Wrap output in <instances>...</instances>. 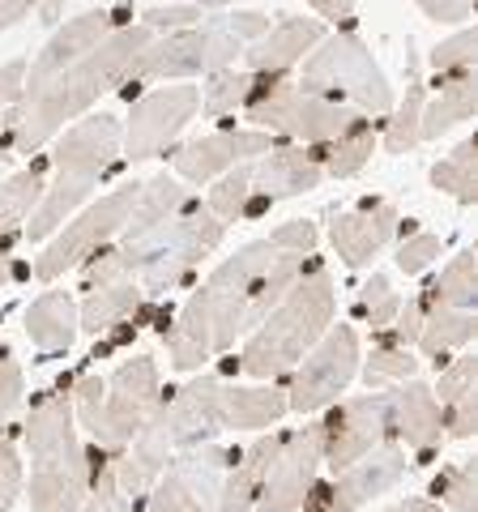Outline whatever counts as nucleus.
<instances>
[{
	"mask_svg": "<svg viewBox=\"0 0 478 512\" xmlns=\"http://www.w3.org/2000/svg\"><path fill=\"white\" fill-rule=\"evenodd\" d=\"M316 248V227L308 218L282 222L274 235L244 244L227 256L210 278H205L175 316V325L163 329L167 359L175 372H197L222 350H231L235 338H244L274 312V303L291 291L295 278L308 269Z\"/></svg>",
	"mask_w": 478,
	"mask_h": 512,
	"instance_id": "obj_1",
	"label": "nucleus"
},
{
	"mask_svg": "<svg viewBox=\"0 0 478 512\" xmlns=\"http://www.w3.org/2000/svg\"><path fill=\"white\" fill-rule=\"evenodd\" d=\"M150 43H154V35L141 22L116 26L94 52L69 64L65 73H56L52 82H43L39 90H26L9 116V150L13 154L43 150L56 133H65V124L82 120L86 111L99 103V94L129 82L141 52H146Z\"/></svg>",
	"mask_w": 478,
	"mask_h": 512,
	"instance_id": "obj_2",
	"label": "nucleus"
},
{
	"mask_svg": "<svg viewBox=\"0 0 478 512\" xmlns=\"http://www.w3.org/2000/svg\"><path fill=\"white\" fill-rule=\"evenodd\" d=\"M120 137H124V124L116 116H107V111L82 116L65 128V137L52 150V184H43L35 214L22 227L30 244L52 239L90 201V192L120 163Z\"/></svg>",
	"mask_w": 478,
	"mask_h": 512,
	"instance_id": "obj_3",
	"label": "nucleus"
},
{
	"mask_svg": "<svg viewBox=\"0 0 478 512\" xmlns=\"http://www.w3.org/2000/svg\"><path fill=\"white\" fill-rule=\"evenodd\" d=\"M22 448L30 457V512H82L94 457L77 440L73 393L56 389L30 406Z\"/></svg>",
	"mask_w": 478,
	"mask_h": 512,
	"instance_id": "obj_4",
	"label": "nucleus"
},
{
	"mask_svg": "<svg viewBox=\"0 0 478 512\" xmlns=\"http://www.w3.org/2000/svg\"><path fill=\"white\" fill-rule=\"evenodd\" d=\"M333 312H338V291H333L329 269L321 261H308L291 291L274 303V312L248 333L239 372L252 380H278L295 372V363L325 338Z\"/></svg>",
	"mask_w": 478,
	"mask_h": 512,
	"instance_id": "obj_5",
	"label": "nucleus"
},
{
	"mask_svg": "<svg viewBox=\"0 0 478 512\" xmlns=\"http://www.w3.org/2000/svg\"><path fill=\"white\" fill-rule=\"evenodd\" d=\"M222 235H227V222H218L205 201L188 197L167 222H158L150 231H137V235H120V244H111V248H116L124 274L141 291L167 295L171 286H180L222 244Z\"/></svg>",
	"mask_w": 478,
	"mask_h": 512,
	"instance_id": "obj_6",
	"label": "nucleus"
},
{
	"mask_svg": "<svg viewBox=\"0 0 478 512\" xmlns=\"http://www.w3.org/2000/svg\"><path fill=\"white\" fill-rule=\"evenodd\" d=\"M158 402H163V384H158V363L150 355H133L111 376H82L73 384V419L107 453H120Z\"/></svg>",
	"mask_w": 478,
	"mask_h": 512,
	"instance_id": "obj_7",
	"label": "nucleus"
},
{
	"mask_svg": "<svg viewBox=\"0 0 478 512\" xmlns=\"http://www.w3.org/2000/svg\"><path fill=\"white\" fill-rule=\"evenodd\" d=\"M265 30H269V18L252 9H235L201 26L171 30V35L154 39L141 52L129 82H167V77H201V73L210 77L218 69H235L244 47L257 43Z\"/></svg>",
	"mask_w": 478,
	"mask_h": 512,
	"instance_id": "obj_8",
	"label": "nucleus"
},
{
	"mask_svg": "<svg viewBox=\"0 0 478 512\" xmlns=\"http://www.w3.org/2000/svg\"><path fill=\"white\" fill-rule=\"evenodd\" d=\"M299 90L321 94L329 103L342 107H359L368 116H389L393 111V86L389 77L380 73V64L372 60L368 43L359 35H325L321 43L308 52L304 73H299Z\"/></svg>",
	"mask_w": 478,
	"mask_h": 512,
	"instance_id": "obj_9",
	"label": "nucleus"
},
{
	"mask_svg": "<svg viewBox=\"0 0 478 512\" xmlns=\"http://www.w3.org/2000/svg\"><path fill=\"white\" fill-rule=\"evenodd\" d=\"M244 107H248L252 128L295 137V141H304V146H325V141H338L355 124H363L355 107H342V103L321 99V94L299 90L286 73L257 77V90H252V99Z\"/></svg>",
	"mask_w": 478,
	"mask_h": 512,
	"instance_id": "obj_10",
	"label": "nucleus"
},
{
	"mask_svg": "<svg viewBox=\"0 0 478 512\" xmlns=\"http://www.w3.org/2000/svg\"><path fill=\"white\" fill-rule=\"evenodd\" d=\"M137 188L141 184H120L116 192H107V197L94 201L90 210L73 214L65 227L56 231L52 244H43V252L35 256V269H30V274H35L39 282H56V278H65V269L82 265L86 256L107 248L111 239L124 231V222H129L133 201H137Z\"/></svg>",
	"mask_w": 478,
	"mask_h": 512,
	"instance_id": "obj_11",
	"label": "nucleus"
},
{
	"mask_svg": "<svg viewBox=\"0 0 478 512\" xmlns=\"http://www.w3.org/2000/svg\"><path fill=\"white\" fill-rule=\"evenodd\" d=\"M359 333L350 325H329L304 359L295 363L291 384H286V410L316 414L338 402V393L359 376Z\"/></svg>",
	"mask_w": 478,
	"mask_h": 512,
	"instance_id": "obj_12",
	"label": "nucleus"
},
{
	"mask_svg": "<svg viewBox=\"0 0 478 512\" xmlns=\"http://www.w3.org/2000/svg\"><path fill=\"white\" fill-rule=\"evenodd\" d=\"M231 457H235L231 448H222L214 440L171 453L163 474H158L154 487L146 491L150 495L146 512H210L222 478H227Z\"/></svg>",
	"mask_w": 478,
	"mask_h": 512,
	"instance_id": "obj_13",
	"label": "nucleus"
},
{
	"mask_svg": "<svg viewBox=\"0 0 478 512\" xmlns=\"http://www.w3.org/2000/svg\"><path fill=\"white\" fill-rule=\"evenodd\" d=\"M321 431H325V461L333 466V474H338L350 461L372 453L376 444L393 440V393L368 389L363 397L338 402L321 419Z\"/></svg>",
	"mask_w": 478,
	"mask_h": 512,
	"instance_id": "obj_14",
	"label": "nucleus"
},
{
	"mask_svg": "<svg viewBox=\"0 0 478 512\" xmlns=\"http://www.w3.org/2000/svg\"><path fill=\"white\" fill-rule=\"evenodd\" d=\"M325 461V431L321 419L282 436V448L274 466L265 470L261 491H257V512H299L316 487V470Z\"/></svg>",
	"mask_w": 478,
	"mask_h": 512,
	"instance_id": "obj_15",
	"label": "nucleus"
},
{
	"mask_svg": "<svg viewBox=\"0 0 478 512\" xmlns=\"http://www.w3.org/2000/svg\"><path fill=\"white\" fill-rule=\"evenodd\" d=\"M197 107H201L197 86H167V90H150L146 99H137L129 124H124V137H120L124 158H133V163L158 158L188 128Z\"/></svg>",
	"mask_w": 478,
	"mask_h": 512,
	"instance_id": "obj_16",
	"label": "nucleus"
},
{
	"mask_svg": "<svg viewBox=\"0 0 478 512\" xmlns=\"http://www.w3.org/2000/svg\"><path fill=\"white\" fill-rule=\"evenodd\" d=\"M321 180H325V171L316 167V158H312L308 146H274V150H265L257 163H252V197H248L244 218L265 214L274 201L304 197V192L321 188Z\"/></svg>",
	"mask_w": 478,
	"mask_h": 512,
	"instance_id": "obj_17",
	"label": "nucleus"
},
{
	"mask_svg": "<svg viewBox=\"0 0 478 512\" xmlns=\"http://www.w3.org/2000/svg\"><path fill=\"white\" fill-rule=\"evenodd\" d=\"M274 146H278L274 133H261V128H227V133L188 141V146L175 154V175H180L184 184H210L222 171L252 163V158H261Z\"/></svg>",
	"mask_w": 478,
	"mask_h": 512,
	"instance_id": "obj_18",
	"label": "nucleus"
},
{
	"mask_svg": "<svg viewBox=\"0 0 478 512\" xmlns=\"http://www.w3.org/2000/svg\"><path fill=\"white\" fill-rule=\"evenodd\" d=\"M406 448L397 440L376 444L372 453H363L359 461H350L346 470H338V478L329 483V504L325 512H359L363 504H372L376 495L393 491L406 478Z\"/></svg>",
	"mask_w": 478,
	"mask_h": 512,
	"instance_id": "obj_19",
	"label": "nucleus"
},
{
	"mask_svg": "<svg viewBox=\"0 0 478 512\" xmlns=\"http://www.w3.org/2000/svg\"><path fill=\"white\" fill-rule=\"evenodd\" d=\"M163 414H167L175 453L214 440L227 427V384L218 376L188 380L184 389H175V397H163Z\"/></svg>",
	"mask_w": 478,
	"mask_h": 512,
	"instance_id": "obj_20",
	"label": "nucleus"
},
{
	"mask_svg": "<svg viewBox=\"0 0 478 512\" xmlns=\"http://www.w3.org/2000/svg\"><path fill=\"white\" fill-rule=\"evenodd\" d=\"M111 30H116V18H111V9H86L69 18L65 26L56 30L52 39L43 43V52L26 64V77H22V94L26 90H39L43 82H52L56 73H65L69 64H77L86 52H94Z\"/></svg>",
	"mask_w": 478,
	"mask_h": 512,
	"instance_id": "obj_21",
	"label": "nucleus"
},
{
	"mask_svg": "<svg viewBox=\"0 0 478 512\" xmlns=\"http://www.w3.org/2000/svg\"><path fill=\"white\" fill-rule=\"evenodd\" d=\"M397 231V205L393 201H363L359 210L338 214L329 222V244L350 269H363L393 239Z\"/></svg>",
	"mask_w": 478,
	"mask_h": 512,
	"instance_id": "obj_22",
	"label": "nucleus"
},
{
	"mask_svg": "<svg viewBox=\"0 0 478 512\" xmlns=\"http://www.w3.org/2000/svg\"><path fill=\"white\" fill-rule=\"evenodd\" d=\"M321 39H325L321 18H282L278 26H269L257 43L244 47L248 73L282 77L286 69H295V64L304 60Z\"/></svg>",
	"mask_w": 478,
	"mask_h": 512,
	"instance_id": "obj_23",
	"label": "nucleus"
},
{
	"mask_svg": "<svg viewBox=\"0 0 478 512\" xmlns=\"http://www.w3.org/2000/svg\"><path fill=\"white\" fill-rule=\"evenodd\" d=\"M278 448H282V436L269 431V436L252 440L244 453H235L231 466H227V478H222V487H218L214 504H210V512H257L261 478H265L269 466H274Z\"/></svg>",
	"mask_w": 478,
	"mask_h": 512,
	"instance_id": "obj_24",
	"label": "nucleus"
},
{
	"mask_svg": "<svg viewBox=\"0 0 478 512\" xmlns=\"http://www.w3.org/2000/svg\"><path fill=\"white\" fill-rule=\"evenodd\" d=\"M444 436L440 423V402L432 393V384L406 380L402 389H393V440L414 453H432Z\"/></svg>",
	"mask_w": 478,
	"mask_h": 512,
	"instance_id": "obj_25",
	"label": "nucleus"
},
{
	"mask_svg": "<svg viewBox=\"0 0 478 512\" xmlns=\"http://www.w3.org/2000/svg\"><path fill=\"white\" fill-rule=\"evenodd\" d=\"M474 384H478L474 355H457V359L444 363L440 389H432V393L440 402V423H444V436L449 440H470L474 436V427H478V393H474Z\"/></svg>",
	"mask_w": 478,
	"mask_h": 512,
	"instance_id": "obj_26",
	"label": "nucleus"
},
{
	"mask_svg": "<svg viewBox=\"0 0 478 512\" xmlns=\"http://www.w3.org/2000/svg\"><path fill=\"white\" fill-rule=\"evenodd\" d=\"M77 299L69 291H43L35 303L26 308V338L43 355L69 350L77 338Z\"/></svg>",
	"mask_w": 478,
	"mask_h": 512,
	"instance_id": "obj_27",
	"label": "nucleus"
},
{
	"mask_svg": "<svg viewBox=\"0 0 478 512\" xmlns=\"http://www.w3.org/2000/svg\"><path fill=\"white\" fill-rule=\"evenodd\" d=\"M43 184H47L43 163H30L22 171H13L9 180H0V248H9L22 235L26 218L35 214V205L43 197Z\"/></svg>",
	"mask_w": 478,
	"mask_h": 512,
	"instance_id": "obj_28",
	"label": "nucleus"
},
{
	"mask_svg": "<svg viewBox=\"0 0 478 512\" xmlns=\"http://www.w3.org/2000/svg\"><path fill=\"white\" fill-rule=\"evenodd\" d=\"M470 338H474V308H436V303L427 308L423 303V325H419L414 346H419L436 367L444 363V355L470 346Z\"/></svg>",
	"mask_w": 478,
	"mask_h": 512,
	"instance_id": "obj_29",
	"label": "nucleus"
},
{
	"mask_svg": "<svg viewBox=\"0 0 478 512\" xmlns=\"http://www.w3.org/2000/svg\"><path fill=\"white\" fill-rule=\"evenodd\" d=\"M286 410V389L274 380L265 384H252V389H231L227 384V427L235 431H261V427H274Z\"/></svg>",
	"mask_w": 478,
	"mask_h": 512,
	"instance_id": "obj_30",
	"label": "nucleus"
},
{
	"mask_svg": "<svg viewBox=\"0 0 478 512\" xmlns=\"http://www.w3.org/2000/svg\"><path fill=\"white\" fill-rule=\"evenodd\" d=\"M478 107V82H474V69L470 73H453L444 77L440 86V99L432 107H423V124H419V141H432L440 133H449L461 120H470Z\"/></svg>",
	"mask_w": 478,
	"mask_h": 512,
	"instance_id": "obj_31",
	"label": "nucleus"
},
{
	"mask_svg": "<svg viewBox=\"0 0 478 512\" xmlns=\"http://www.w3.org/2000/svg\"><path fill=\"white\" fill-rule=\"evenodd\" d=\"M188 197H193V192L184 188L180 175H167V171L154 175V180H146L137 188L133 214H129V222H124L120 235H137V231H150V227H158V222H167Z\"/></svg>",
	"mask_w": 478,
	"mask_h": 512,
	"instance_id": "obj_32",
	"label": "nucleus"
},
{
	"mask_svg": "<svg viewBox=\"0 0 478 512\" xmlns=\"http://www.w3.org/2000/svg\"><path fill=\"white\" fill-rule=\"evenodd\" d=\"M141 308V286L137 282H111V286H99V291H86L82 308H77V329L86 333H107L111 325L129 320L133 312Z\"/></svg>",
	"mask_w": 478,
	"mask_h": 512,
	"instance_id": "obj_33",
	"label": "nucleus"
},
{
	"mask_svg": "<svg viewBox=\"0 0 478 512\" xmlns=\"http://www.w3.org/2000/svg\"><path fill=\"white\" fill-rule=\"evenodd\" d=\"M474 299H478V256L474 248H466L440 269V278L423 291V303L427 308L432 303L436 308H474Z\"/></svg>",
	"mask_w": 478,
	"mask_h": 512,
	"instance_id": "obj_34",
	"label": "nucleus"
},
{
	"mask_svg": "<svg viewBox=\"0 0 478 512\" xmlns=\"http://www.w3.org/2000/svg\"><path fill=\"white\" fill-rule=\"evenodd\" d=\"M316 167H321L325 175H333V180H346V175H359L363 167H368V158L376 150V133L368 124H355L346 137L338 141H325V146H308Z\"/></svg>",
	"mask_w": 478,
	"mask_h": 512,
	"instance_id": "obj_35",
	"label": "nucleus"
},
{
	"mask_svg": "<svg viewBox=\"0 0 478 512\" xmlns=\"http://www.w3.org/2000/svg\"><path fill=\"white\" fill-rule=\"evenodd\" d=\"M432 184L444 188L461 205L478 201V137H466L449 158H440L432 167Z\"/></svg>",
	"mask_w": 478,
	"mask_h": 512,
	"instance_id": "obj_36",
	"label": "nucleus"
},
{
	"mask_svg": "<svg viewBox=\"0 0 478 512\" xmlns=\"http://www.w3.org/2000/svg\"><path fill=\"white\" fill-rule=\"evenodd\" d=\"M257 77L261 73H248V69H218L210 73V82L201 90V111L205 116H231L235 107H244L257 90Z\"/></svg>",
	"mask_w": 478,
	"mask_h": 512,
	"instance_id": "obj_37",
	"label": "nucleus"
},
{
	"mask_svg": "<svg viewBox=\"0 0 478 512\" xmlns=\"http://www.w3.org/2000/svg\"><path fill=\"white\" fill-rule=\"evenodd\" d=\"M419 124H423V77H419V69H410L406 99L393 111V120L385 128V150L389 154H410L414 146H419Z\"/></svg>",
	"mask_w": 478,
	"mask_h": 512,
	"instance_id": "obj_38",
	"label": "nucleus"
},
{
	"mask_svg": "<svg viewBox=\"0 0 478 512\" xmlns=\"http://www.w3.org/2000/svg\"><path fill=\"white\" fill-rule=\"evenodd\" d=\"M248 197H252V163H239L218 175V184L210 188L205 205H210V214L218 222H239L248 210Z\"/></svg>",
	"mask_w": 478,
	"mask_h": 512,
	"instance_id": "obj_39",
	"label": "nucleus"
},
{
	"mask_svg": "<svg viewBox=\"0 0 478 512\" xmlns=\"http://www.w3.org/2000/svg\"><path fill=\"white\" fill-rule=\"evenodd\" d=\"M414 372H419V359L406 346H376L368 359H359V376L368 389H385L393 380H414Z\"/></svg>",
	"mask_w": 478,
	"mask_h": 512,
	"instance_id": "obj_40",
	"label": "nucleus"
},
{
	"mask_svg": "<svg viewBox=\"0 0 478 512\" xmlns=\"http://www.w3.org/2000/svg\"><path fill=\"white\" fill-rule=\"evenodd\" d=\"M432 495H440L457 512H474L478 508V466L474 461H457V466L440 470L432 483Z\"/></svg>",
	"mask_w": 478,
	"mask_h": 512,
	"instance_id": "obj_41",
	"label": "nucleus"
},
{
	"mask_svg": "<svg viewBox=\"0 0 478 512\" xmlns=\"http://www.w3.org/2000/svg\"><path fill=\"white\" fill-rule=\"evenodd\" d=\"M397 308H402V299H397V291H393V282L385 278V274H372L368 282L359 286V316L368 320L372 329H380L385 333L389 325H393V316H397Z\"/></svg>",
	"mask_w": 478,
	"mask_h": 512,
	"instance_id": "obj_42",
	"label": "nucleus"
},
{
	"mask_svg": "<svg viewBox=\"0 0 478 512\" xmlns=\"http://www.w3.org/2000/svg\"><path fill=\"white\" fill-rule=\"evenodd\" d=\"M82 512H137V500H129V495L116 487V474H111V457L94 461V470H90V491H86Z\"/></svg>",
	"mask_w": 478,
	"mask_h": 512,
	"instance_id": "obj_43",
	"label": "nucleus"
},
{
	"mask_svg": "<svg viewBox=\"0 0 478 512\" xmlns=\"http://www.w3.org/2000/svg\"><path fill=\"white\" fill-rule=\"evenodd\" d=\"M474 47H478V35L466 26L457 30L453 39H444L432 47V69L436 77H453V73H470L474 69Z\"/></svg>",
	"mask_w": 478,
	"mask_h": 512,
	"instance_id": "obj_44",
	"label": "nucleus"
},
{
	"mask_svg": "<svg viewBox=\"0 0 478 512\" xmlns=\"http://www.w3.org/2000/svg\"><path fill=\"white\" fill-rule=\"evenodd\" d=\"M26 487V461L13 436H0V512H13L18 495Z\"/></svg>",
	"mask_w": 478,
	"mask_h": 512,
	"instance_id": "obj_45",
	"label": "nucleus"
},
{
	"mask_svg": "<svg viewBox=\"0 0 478 512\" xmlns=\"http://www.w3.org/2000/svg\"><path fill=\"white\" fill-rule=\"evenodd\" d=\"M440 256V235H432V231H414V235H406L402 239V248H397V269H402L406 278H414V274H423L427 265H432Z\"/></svg>",
	"mask_w": 478,
	"mask_h": 512,
	"instance_id": "obj_46",
	"label": "nucleus"
},
{
	"mask_svg": "<svg viewBox=\"0 0 478 512\" xmlns=\"http://www.w3.org/2000/svg\"><path fill=\"white\" fill-rule=\"evenodd\" d=\"M201 22V9L197 5H158V9H146L141 13V26L150 30V35H158V30H188Z\"/></svg>",
	"mask_w": 478,
	"mask_h": 512,
	"instance_id": "obj_47",
	"label": "nucleus"
},
{
	"mask_svg": "<svg viewBox=\"0 0 478 512\" xmlns=\"http://www.w3.org/2000/svg\"><path fill=\"white\" fill-rule=\"evenodd\" d=\"M18 402H22V363L9 350H0V423L18 410Z\"/></svg>",
	"mask_w": 478,
	"mask_h": 512,
	"instance_id": "obj_48",
	"label": "nucleus"
},
{
	"mask_svg": "<svg viewBox=\"0 0 478 512\" xmlns=\"http://www.w3.org/2000/svg\"><path fill=\"white\" fill-rule=\"evenodd\" d=\"M22 77H26V60L0 64V128L9 124L13 107H18V99H22Z\"/></svg>",
	"mask_w": 478,
	"mask_h": 512,
	"instance_id": "obj_49",
	"label": "nucleus"
},
{
	"mask_svg": "<svg viewBox=\"0 0 478 512\" xmlns=\"http://www.w3.org/2000/svg\"><path fill=\"white\" fill-rule=\"evenodd\" d=\"M419 325H423V299H406L402 308H397V316H393V325L385 329L389 338H393V346H414V338H419Z\"/></svg>",
	"mask_w": 478,
	"mask_h": 512,
	"instance_id": "obj_50",
	"label": "nucleus"
},
{
	"mask_svg": "<svg viewBox=\"0 0 478 512\" xmlns=\"http://www.w3.org/2000/svg\"><path fill=\"white\" fill-rule=\"evenodd\" d=\"M414 5H419L432 22H449V26L466 22L474 13V0H414Z\"/></svg>",
	"mask_w": 478,
	"mask_h": 512,
	"instance_id": "obj_51",
	"label": "nucleus"
},
{
	"mask_svg": "<svg viewBox=\"0 0 478 512\" xmlns=\"http://www.w3.org/2000/svg\"><path fill=\"white\" fill-rule=\"evenodd\" d=\"M30 9H39V0H0V35L18 26Z\"/></svg>",
	"mask_w": 478,
	"mask_h": 512,
	"instance_id": "obj_52",
	"label": "nucleus"
},
{
	"mask_svg": "<svg viewBox=\"0 0 478 512\" xmlns=\"http://www.w3.org/2000/svg\"><path fill=\"white\" fill-rule=\"evenodd\" d=\"M308 5L329 22H350L355 18V0H308Z\"/></svg>",
	"mask_w": 478,
	"mask_h": 512,
	"instance_id": "obj_53",
	"label": "nucleus"
},
{
	"mask_svg": "<svg viewBox=\"0 0 478 512\" xmlns=\"http://www.w3.org/2000/svg\"><path fill=\"white\" fill-rule=\"evenodd\" d=\"M397 512H440V504H432V500H402Z\"/></svg>",
	"mask_w": 478,
	"mask_h": 512,
	"instance_id": "obj_54",
	"label": "nucleus"
},
{
	"mask_svg": "<svg viewBox=\"0 0 478 512\" xmlns=\"http://www.w3.org/2000/svg\"><path fill=\"white\" fill-rule=\"evenodd\" d=\"M9 278H13V256H9V248H0V286Z\"/></svg>",
	"mask_w": 478,
	"mask_h": 512,
	"instance_id": "obj_55",
	"label": "nucleus"
},
{
	"mask_svg": "<svg viewBox=\"0 0 478 512\" xmlns=\"http://www.w3.org/2000/svg\"><path fill=\"white\" fill-rule=\"evenodd\" d=\"M235 5V0H197V9H227Z\"/></svg>",
	"mask_w": 478,
	"mask_h": 512,
	"instance_id": "obj_56",
	"label": "nucleus"
},
{
	"mask_svg": "<svg viewBox=\"0 0 478 512\" xmlns=\"http://www.w3.org/2000/svg\"><path fill=\"white\" fill-rule=\"evenodd\" d=\"M385 512H397V508H385Z\"/></svg>",
	"mask_w": 478,
	"mask_h": 512,
	"instance_id": "obj_57",
	"label": "nucleus"
}]
</instances>
